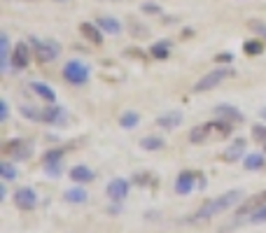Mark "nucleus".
<instances>
[{"label":"nucleus","mask_w":266,"mask_h":233,"mask_svg":"<svg viewBox=\"0 0 266 233\" xmlns=\"http://www.w3.org/2000/svg\"><path fill=\"white\" fill-rule=\"evenodd\" d=\"M28 65H30V47L24 44V42H19V44L12 49V68H16V70H26Z\"/></svg>","instance_id":"9"},{"label":"nucleus","mask_w":266,"mask_h":233,"mask_svg":"<svg viewBox=\"0 0 266 233\" xmlns=\"http://www.w3.org/2000/svg\"><path fill=\"white\" fill-rule=\"evenodd\" d=\"M215 116H217V119H226V121H234V124H238V121H243V119H245L238 107L226 105V103L215 105Z\"/></svg>","instance_id":"12"},{"label":"nucleus","mask_w":266,"mask_h":233,"mask_svg":"<svg viewBox=\"0 0 266 233\" xmlns=\"http://www.w3.org/2000/svg\"><path fill=\"white\" fill-rule=\"evenodd\" d=\"M138 124H140V115H138L135 110H126V112L119 116V126H121V129H126V131L135 129Z\"/></svg>","instance_id":"23"},{"label":"nucleus","mask_w":266,"mask_h":233,"mask_svg":"<svg viewBox=\"0 0 266 233\" xmlns=\"http://www.w3.org/2000/svg\"><path fill=\"white\" fill-rule=\"evenodd\" d=\"M89 77H91V70L82 61H68L63 65V79L68 84H73V87H84L89 82Z\"/></svg>","instance_id":"2"},{"label":"nucleus","mask_w":266,"mask_h":233,"mask_svg":"<svg viewBox=\"0 0 266 233\" xmlns=\"http://www.w3.org/2000/svg\"><path fill=\"white\" fill-rule=\"evenodd\" d=\"M70 177L77 182V184H87V182H93V180H96L93 170L87 168V166H75V168H70Z\"/></svg>","instance_id":"19"},{"label":"nucleus","mask_w":266,"mask_h":233,"mask_svg":"<svg viewBox=\"0 0 266 233\" xmlns=\"http://www.w3.org/2000/svg\"><path fill=\"white\" fill-rule=\"evenodd\" d=\"M19 115L30 119V121H42V110H38L35 105H30V103L19 105Z\"/></svg>","instance_id":"24"},{"label":"nucleus","mask_w":266,"mask_h":233,"mask_svg":"<svg viewBox=\"0 0 266 233\" xmlns=\"http://www.w3.org/2000/svg\"><path fill=\"white\" fill-rule=\"evenodd\" d=\"M252 138L257 140V143L266 145V126L264 124H254L252 126Z\"/></svg>","instance_id":"30"},{"label":"nucleus","mask_w":266,"mask_h":233,"mask_svg":"<svg viewBox=\"0 0 266 233\" xmlns=\"http://www.w3.org/2000/svg\"><path fill=\"white\" fill-rule=\"evenodd\" d=\"M143 12L145 14H159L161 7L157 5V2H145V5H143Z\"/></svg>","instance_id":"33"},{"label":"nucleus","mask_w":266,"mask_h":233,"mask_svg":"<svg viewBox=\"0 0 266 233\" xmlns=\"http://www.w3.org/2000/svg\"><path fill=\"white\" fill-rule=\"evenodd\" d=\"M231 75H234L231 68H215V70H210V73H206V75L194 84V93H203V91L215 89V87H220V84H222L224 79H229Z\"/></svg>","instance_id":"3"},{"label":"nucleus","mask_w":266,"mask_h":233,"mask_svg":"<svg viewBox=\"0 0 266 233\" xmlns=\"http://www.w3.org/2000/svg\"><path fill=\"white\" fill-rule=\"evenodd\" d=\"M245 149H248L245 138H236L234 143H229V147H224L222 161H226V163H236V161H240V159L245 156Z\"/></svg>","instance_id":"7"},{"label":"nucleus","mask_w":266,"mask_h":233,"mask_svg":"<svg viewBox=\"0 0 266 233\" xmlns=\"http://www.w3.org/2000/svg\"><path fill=\"white\" fill-rule=\"evenodd\" d=\"M2 154L10 156L12 161H28L33 156V145L28 143V140H24V138H14V140L5 143Z\"/></svg>","instance_id":"4"},{"label":"nucleus","mask_w":266,"mask_h":233,"mask_svg":"<svg viewBox=\"0 0 266 233\" xmlns=\"http://www.w3.org/2000/svg\"><path fill=\"white\" fill-rule=\"evenodd\" d=\"M171 47H173V42H171V40H159V42H154V44L149 47V56H152V58H157V61H163V58H168Z\"/></svg>","instance_id":"17"},{"label":"nucleus","mask_w":266,"mask_h":233,"mask_svg":"<svg viewBox=\"0 0 266 233\" xmlns=\"http://www.w3.org/2000/svg\"><path fill=\"white\" fill-rule=\"evenodd\" d=\"M243 191L240 189H231V191H224L222 196H217V198H213V201H208V203H203V205L194 212V217L192 219L196 221H203V219H210V217H215V215H220V212H226L229 207L238 205V203H243Z\"/></svg>","instance_id":"1"},{"label":"nucleus","mask_w":266,"mask_h":233,"mask_svg":"<svg viewBox=\"0 0 266 233\" xmlns=\"http://www.w3.org/2000/svg\"><path fill=\"white\" fill-rule=\"evenodd\" d=\"M199 177V173H192V170H185V173H180L177 175V180H175V194L180 196H187L194 191V180Z\"/></svg>","instance_id":"10"},{"label":"nucleus","mask_w":266,"mask_h":233,"mask_svg":"<svg viewBox=\"0 0 266 233\" xmlns=\"http://www.w3.org/2000/svg\"><path fill=\"white\" fill-rule=\"evenodd\" d=\"M14 205L19 207V210H24V212L35 210L38 207V194H35V189H30V187L16 189L14 191Z\"/></svg>","instance_id":"6"},{"label":"nucleus","mask_w":266,"mask_h":233,"mask_svg":"<svg viewBox=\"0 0 266 233\" xmlns=\"http://www.w3.org/2000/svg\"><path fill=\"white\" fill-rule=\"evenodd\" d=\"M42 121H44V124H63V121H66V110H63L61 105L49 103L42 110Z\"/></svg>","instance_id":"13"},{"label":"nucleus","mask_w":266,"mask_h":233,"mask_svg":"<svg viewBox=\"0 0 266 233\" xmlns=\"http://www.w3.org/2000/svg\"><path fill=\"white\" fill-rule=\"evenodd\" d=\"M105 191H107V196H110V201L121 203V201L129 196V180H124V177H115V180L107 182Z\"/></svg>","instance_id":"8"},{"label":"nucleus","mask_w":266,"mask_h":233,"mask_svg":"<svg viewBox=\"0 0 266 233\" xmlns=\"http://www.w3.org/2000/svg\"><path fill=\"white\" fill-rule=\"evenodd\" d=\"M61 159H63V149L54 147V149H49V152L42 154V166H44V163H54V161H61Z\"/></svg>","instance_id":"28"},{"label":"nucleus","mask_w":266,"mask_h":233,"mask_svg":"<svg viewBox=\"0 0 266 233\" xmlns=\"http://www.w3.org/2000/svg\"><path fill=\"white\" fill-rule=\"evenodd\" d=\"M140 149H145V152H159L163 149V140L157 138V135H147L140 140Z\"/></svg>","instance_id":"25"},{"label":"nucleus","mask_w":266,"mask_h":233,"mask_svg":"<svg viewBox=\"0 0 266 233\" xmlns=\"http://www.w3.org/2000/svg\"><path fill=\"white\" fill-rule=\"evenodd\" d=\"M243 52L248 54V56H259V54L264 52V44H262L259 40H248V42L243 44Z\"/></svg>","instance_id":"27"},{"label":"nucleus","mask_w":266,"mask_h":233,"mask_svg":"<svg viewBox=\"0 0 266 233\" xmlns=\"http://www.w3.org/2000/svg\"><path fill=\"white\" fill-rule=\"evenodd\" d=\"M87 198H89V194H87L82 187H73V189H68L66 194H63V201H66V203H75V205L87 203Z\"/></svg>","instance_id":"21"},{"label":"nucleus","mask_w":266,"mask_h":233,"mask_svg":"<svg viewBox=\"0 0 266 233\" xmlns=\"http://www.w3.org/2000/svg\"><path fill=\"white\" fill-rule=\"evenodd\" d=\"M210 135H213V121H206V124H199V126L192 129L189 140H192V145H203Z\"/></svg>","instance_id":"16"},{"label":"nucleus","mask_w":266,"mask_h":233,"mask_svg":"<svg viewBox=\"0 0 266 233\" xmlns=\"http://www.w3.org/2000/svg\"><path fill=\"white\" fill-rule=\"evenodd\" d=\"M30 87H33V93H35L38 98H42L44 103H56V93H54V89L49 84H44V82H33Z\"/></svg>","instance_id":"18"},{"label":"nucleus","mask_w":266,"mask_h":233,"mask_svg":"<svg viewBox=\"0 0 266 233\" xmlns=\"http://www.w3.org/2000/svg\"><path fill=\"white\" fill-rule=\"evenodd\" d=\"M259 115H262V119H266V107H262V112H259Z\"/></svg>","instance_id":"36"},{"label":"nucleus","mask_w":266,"mask_h":233,"mask_svg":"<svg viewBox=\"0 0 266 233\" xmlns=\"http://www.w3.org/2000/svg\"><path fill=\"white\" fill-rule=\"evenodd\" d=\"M0 177L5 182H12L19 177V170L14 168V163H10V161H2L0 163Z\"/></svg>","instance_id":"26"},{"label":"nucleus","mask_w":266,"mask_h":233,"mask_svg":"<svg viewBox=\"0 0 266 233\" xmlns=\"http://www.w3.org/2000/svg\"><path fill=\"white\" fill-rule=\"evenodd\" d=\"M80 33L89 40L91 44H103V30L98 24H91V21H82L80 24Z\"/></svg>","instance_id":"14"},{"label":"nucleus","mask_w":266,"mask_h":233,"mask_svg":"<svg viewBox=\"0 0 266 233\" xmlns=\"http://www.w3.org/2000/svg\"><path fill=\"white\" fill-rule=\"evenodd\" d=\"M44 173L49 177H59L63 173V161H54V163H44Z\"/></svg>","instance_id":"29"},{"label":"nucleus","mask_w":266,"mask_h":233,"mask_svg":"<svg viewBox=\"0 0 266 233\" xmlns=\"http://www.w3.org/2000/svg\"><path fill=\"white\" fill-rule=\"evenodd\" d=\"M30 44H33V52H35V58L40 61V63H49L54 61L59 54H61V47H59V42H54V40H38V38H30Z\"/></svg>","instance_id":"5"},{"label":"nucleus","mask_w":266,"mask_h":233,"mask_svg":"<svg viewBox=\"0 0 266 233\" xmlns=\"http://www.w3.org/2000/svg\"><path fill=\"white\" fill-rule=\"evenodd\" d=\"M266 205V189L262 191V194H254L252 198H248L245 203H240V207H238V217H245V215H254L259 207H264Z\"/></svg>","instance_id":"11"},{"label":"nucleus","mask_w":266,"mask_h":233,"mask_svg":"<svg viewBox=\"0 0 266 233\" xmlns=\"http://www.w3.org/2000/svg\"><path fill=\"white\" fill-rule=\"evenodd\" d=\"M264 221H266V205L259 207L252 217H250V224H264Z\"/></svg>","instance_id":"31"},{"label":"nucleus","mask_w":266,"mask_h":233,"mask_svg":"<svg viewBox=\"0 0 266 233\" xmlns=\"http://www.w3.org/2000/svg\"><path fill=\"white\" fill-rule=\"evenodd\" d=\"M180 124H182V112L180 110H168V112L157 116V126H161V129H177Z\"/></svg>","instance_id":"15"},{"label":"nucleus","mask_w":266,"mask_h":233,"mask_svg":"<svg viewBox=\"0 0 266 233\" xmlns=\"http://www.w3.org/2000/svg\"><path fill=\"white\" fill-rule=\"evenodd\" d=\"M96 24L101 26V30H105V33H110V35H119L121 33L119 19H115V16H101Z\"/></svg>","instance_id":"20"},{"label":"nucleus","mask_w":266,"mask_h":233,"mask_svg":"<svg viewBox=\"0 0 266 233\" xmlns=\"http://www.w3.org/2000/svg\"><path fill=\"white\" fill-rule=\"evenodd\" d=\"M215 61H217V63H231V61H234V54H217Z\"/></svg>","instance_id":"35"},{"label":"nucleus","mask_w":266,"mask_h":233,"mask_svg":"<svg viewBox=\"0 0 266 233\" xmlns=\"http://www.w3.org/2000/svg\"><path fill=\"white\" fill-rule=\"evenodd\" d=\"M10 119V105L7 101H0V121H7Z\"/></svg>","instance_id":"32"},{"label":"nucleus","mask_w":266,"mask_h":233,"mask_svg":"<svg viewBox=\"0 0 266 233\" xmlns=\"http://www.w3.org/2000/svg\"><path fill=\"white\" fill-rule=\"evenodd\" d=\"M250 28H254V33H259V35L266 38V24H262V21H250Z\"/></svg>","instance_id":"34"},{"label":"nucleus","mask_w":266,"mask_h":233,"mask_svg":"<svg viewBox=\"0 0 266 233\" xmlns=\"http://www.w3.org/2000/svg\"><path fill=\"white\" fill-rule=\"evenodd\" d=\"M264 163H266V159L262 152H252V154H248L243 159V168L245 170H259Z\"/></svg>","instance_id":"22"}]
</instances>
